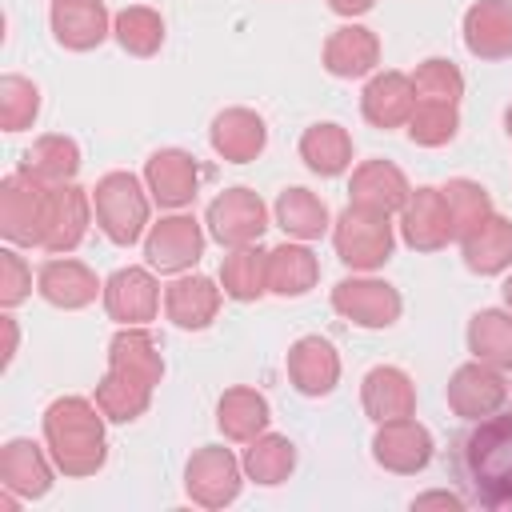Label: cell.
I'll list each match as a JSON object with an SVG mask.
<instances>
[{
    "mask_svg": "<svg viewBox=\"0 0 512 512\" xmlns=\"http://www.w3.org/2000/svg\"><path fill=\"white\" fill-rule=\"evenodd\" d=\"M44 444L64 476H96L108 460L104 440V412L96 400L84 396H60L44 408Z\"/></svg>",
    "mask_w": 512,
    "mask_h": 512,
    "instance_id": "1",
    "label": "cell"
},
{
    "mask_svg": "<svg viewBox=\"0 0 512 512\" xmlns=\"http://www.w3.org/2000/svg\"><path fill=\"white\" fill-rule=\"evenodd\" d=\"M460 472L480 508H512V416H484L460 440Z\"/></svg>",
    "mask_w": 512,
    "mask_h": 512,
    "instance_id": "2",
    "label": "cell"
},
{
    "mask_svg": "<svg viewBox=\"0 0 512 512\" xmlns=\"http://www.w3.org/2000/svg\"><path fill=\"white\" fill-rule=\"evenodd\" d=\"M92 212H96L100 232L112 244L132 248L148 228L152 200H148L144 184L132 172H104L96 180V188H92Z\"/></svg>",
    "mask_w": 512,
    "mask_h": 512,
    "instance_id": "3",
    "label": "cell"
},
{
    "mask_svg": "<svg viewBox=\"0 0 512 512\" xmlns=\"http://www.w3.org/2000/svg\"><path fill=\"white\" fill-rule=\"evenodd\" d=\"M332 248L336 256L352 268V272H376L392 260L396 248V232H392V216L348 204L336 224H332Z\"/></svg>",
    "mask_w": 512,
    "mask_h": 512,
    "instance_id": "4",
    "label": "cell"
},
{
    "mask_svg": "<svg viewBox=\"0 0 512 512\" xmlns=\"http://www.w3.org/2000/svg\"><path fill=\"white\" fill-rule=\"evenodd\" d=\"M52 188L24 176L20 168L0 180V236L20 248H40Z\"/></svg>",
    "mask_w": 512,
    "mask_h": 512,
    "instance_id": "5",
    "label": "cell"
},
{
    "mask_svg": "<svg viewBox=\"0 0 512 512\" xmlns=\"http://www.w3.org/2000/svg\"><path fill=\"white\" fill-rule=\"evenodd\" d=\"M244 484V464L224 448V444H204L188 456L184 468V492L200 508H224L240 496Z\"/></svg>",
    "mask_w": 512,
    "mask_h": 512,
    "instance_id": "6",
    "label": "cell"
},
{
    "mask_svg": "<svg viewBox=\"0 0 512 512\" xmlns=\"http://www.w3.org/2000/svg\"><path fill=\"white\" fill-rule=\"evenodd\" d=\"M208 236L224 248H244L256 244L268 228V208L252 188H224L212 204H208Z\"/></svg>",
    "mask_w": 512,
    "mask_h": 512,
    "instance_id": "7",
    "label": "cell"
},
{
    "mask_svg": "<svg viewBox=\"0 0 512 512\" xmlns=\"http://www.w3.org/2000/svg\"><path fill=\"white\" fill-rule=\"evenodd\" d=\"M204 256V228L196 224V216L172 212L164 220H156L144 236V260L152 272L164 276H180L188 272L196 260Z\"/></svg>",
    "mask_w": 512,
    "mask_h": 512,
    "instance_id": "8",
    "label": "cell"
},
{
    "mask_svg": "<svg viewBox=\"0 0 512 512\" xmlns=\"http://www.w3.org/2000/svg\"><path fill=\"white\" fill-rule=\"evenodd\" d=\"M332 308L356 328H388L400 320V292L376 276H344L332 288Z\"/></svg>",
    "mask_w": 512,
    "mask_h": 512,
    "instance_id": "9",
    "label": "cell"
},
{
    "mask_svg": "<svg viewBox=\"0 0 512 512\" xmlns=\"http://www.w3.org/2000/svg\"><path fill=\"white\" fill-rule=\"evenodd\" d=\"M448 408L460 416V420H484V416H492V412H500L504 408V400H508V380H504V372L500 368H492V364H484V360H468V364H460L456 372H452V380H448Z\"/></svg>",
    "mask_w": 512,
    "mask_h": 512,
    "instance_id": "10",
    "label": "cell"
},
{
    "mask_svg": "<svg viewBox=\"0 0 512 512\" xmlns=\"http://www.w3.org/2000/svg\"><path fill=\"white\" fill-rule=\"evenodd\" d=\"M400 236L416 252H440L448 240H456V224H452L444 188L424 184L408 196V204L400 208Z\"/></svg>",
    "mask_w": 512,
    "mask_h": 512,
    "instance_id": "11",
    "label": "cell"
},
{
    "mask_svg": "<svg viewBox=\"0 0 512 512\" xmlns=\"http://www.w3.org/2000/svg\"><path fill=\"white\" fill-rule=\"evenodd\" d=\"M372 460L380 468L396 472V476H416V472H424L432 464V432L424 424H416L412 416L376 424Z\"/></svg>",
    "mask_w": 512,
    "mask_h": 512,
    "instance_id": "12",
    "label": "cell"
},
{
    "mask_svg": "<svg viewBox=\"0 0 512 512\" xmlns=\"http://www.w3.org/2000/svg\"><path fill=\"white\" fill-rule=\"evenodd\" d=\"M144 184H148V196L160 204V208H184L196 200V188H200V164L192 152L184 148H160L148 156L144 164Z\"/></svg>",
    "mask_w": 512,
    "mask_h": 512,
    "instance_id": "13",
    "label": "cell"
},
{
    "mask_svg": "<svg viewBox=\"0 0 512 512\" xmlns=\"http://www.w3.org/2000/svg\"><path fill=\"white\" fill-rule=\"evenodd\" d=\"M92 224V196L76 184H56L48 196V220H44V240L40 248L52 256H68Z\"/></svg>",
    "mask_w": 512,
    "mask_h": 512,
    "instance_id": "14",
    "label": "cell"
},
{
    "mask_svg": "<svg viewBox=\"0 0 512 512\" xmlns=\"http://www.w3.org/2000/svg\"><path fill=\"white\" fill-rule=\"evenodd\" d=\"M104 312L116 324H148L160 312V284L152 268H116L104 280Z\"/></svg>",
    "mask_w": 512,
    "mask_h": 512,
    "instance_id": "15",
    "label": "cell"
},
{
    "mask_svg": "<svg viewBox=\"0 0 512 512\" xmlns=\"http://www.w3.org/2000/svg\"><path fill=\"white\" fill-rule=\"evenodd\" d=\"M52 456L36 444V440H24V436H16V440H8L4 448H0V488L4 492H12V496H20V500H40V496H48V488H52Z\"/></svg>",
    "mask_w": 512,
    "mask_h": 512,
    "instance_id": "16",
    "label": "cell"
},
{
    "mask_svg": "<svg viewBox=\"0 0 512 512\" xmlns=\"http://www.w3.org/2000/svg\"><path fill=\"white\" fill-rule=\"evenodd\" d=\"M52 36L68 52H92L108 40L112 16L104 0H52Z\"/></svg>",
    "mask_w": 512,
    "mask_h": 512,
    "instance_id": "17",
    "label": "cell"
},
{
    "mask_svg": "<svg viewBox=\"0 0 512 512\" xmlns=\"http://www.w3.org/2000/svg\"><path fill=\"white\" fill-rule=\"evenodd\" d=\"M288 380L300 396H328L340 384V352L324 336H300L288 348Z\"/></svg>",
    "mask_w": 512,
    "mask_h": 512,
    "instance_id": "18",
    "label": "cell"
},
{
    "mask_svg": "<svg viewBox=\"0 0 512 512\" xmlns=\"http://www.w3.org/2000/svg\"><path fill=\"white\" fill-rule=\"evenodd\" d=\"M36 292L52 304V308H64V312H76V308H88L96 296H104V284L96 280V272L80 260H48L40 264L36 272Z\"/></svg>",
    "mask_w": 512,
    "mask_h": 512,
    "instance_id": "19",
    "label": "cell"
},
{
    "mask_svg": "<svg viewBox=\"0 0 512 512\" xmlns=\"http://www.w3.org/2000/svg\"><path fill=\"white\" fill-rule=\"evenodd\" d=\"M412 108H416V84H412V76H404V72H372V80L364 84V92H360V112H364V120L372 124V128H400V124H408V116H412Z\"/></svg>",
    "mask_w": 512,
    "mask_h": 512,
    "instance_id": "20",
    "label": "cell"
},
{
    "mask_svg": "<svg viewBox=\"0 0 512 512\" xmlns=\"http://www.w3.org/2000/svg\"><path fill=\"white\" fill-rule=\"evenodd\" d=\"M460 252L468 272L476 276H500L512 268V220L500 212H488L460 236Z\"/></svg>",
    "mask_w": 512,
    "mask_h": 512,
    "instance_id": "21",
    "label": "cell"
},
{
    "mask_svg": "<svg viewBox=\"0 0 512 512\" xmlns=\"http://www.w3.org/2000/svg\"><path fill=\"white\" fill-rule=\"evenodd\" d=\"M208 140H212V152L228 164H248L264 152L268 144V124L264 116H256L252 108H224L212 128H208Z\"/></svg>",
    "mask_w": 512,
    "mask_h": 512,
    "instance_id": "22",
    "label": "cell"
},
{
    "mask_svg": "<svg viewBox=\"0 0 512 512\" xmlns=\"http://www.w3.org/2000/svg\"><path fill=\"white\" fill-rule=\"evenodd\" d=\"M360 404L368 412L372 424H388V420H404L416 412V384L404 368L380 364L364 376L360 384Z\"/></svg>",
    "mask_w": 512,
    "mask_h": 512,
    "instance_id": "23",
    "label": "cell"
},
{
    "mask_svg": "<svg viewBox=\"0 0 512 512\" xmlns=\"http://www.w3.org/2000/svg\"><path fill=\"white\" fill-rule=\"evenodd\" d=\"M464 48L480 60L512 56V0H476L464 12Z\"/></svg>",
    "mask_w": 512,
    "mask_h": 512,
    "instance_id": "24",
    "label": "cell"
},
{
    "mask_svg": "<svg viewBox=\"0 0 512 512\" xmlns=\"http://www.w3.org/2000/svg\"><path fill=\"white\" fill-rule=\"evenodd\" d=\"M348 196H352V204H360V208H372V212L392 216V212H400V208L408 204L412 188H408V176H404L392 160H364V164H356V172H352Z\"/></svg>",
    "mask_w": 512,
    "mask_h": 512,
    "instance_id": "25",
    "label": "cell"
},
{
    "mask_svg": "<svg viewBox=\"0 0 512 512\" xmlns=\"http://www.w3.org/2000/svg\"><path fill=\"white\" fill-rule=\"evenodd\" d=\"M220 292L224 288H216V280H208V276H176L164 288V312H168V320L176 328L200 332V328H208L216 320Z\"/></svg>",
    "mask_w": 512,
    "mask_h": 512,
    "instance_id": "26",
    "label": "cell"
},
{
    "mask_svg": "<svg viewBox=\"0 0 512 512\" xmlns=\"http://www.w3.org/2000/svg\"><path fill=\"white\" fill-rule=\"evenodd\" d=\"M380 64V40L364 24H344L324 40V68L340 80L372 76Z\"/></svg>",
    "mask_w": 512,
    "mask_h": 512,
    "instance_id": "27",
    "label": "cell"
},
{
    "mask_svg": "<svg viewBox=\"0 0 512 512\" xmlns=\"http://www.w3.org/2000/svg\"><path fill=\"white\" fill-rule=\"evenodd\" d=\"M268 420H272V408L268 400L256 392V388H228L216 404V428L224 432V440L232 444H248L256 440L260 432H268Z\"/></svg>",
    "mask_w": 512,
    "mask_h": 512,
    "instance_id": "28",
    "label": "cell"
},
{
    "mask_svg": "<svg viewBox=\"0 0 512 512\" xmlns=\"http://www.w3.org/2000/svg\"><path fill=\"white\" fill-rule=\"evenodd\" d=\"M20 172L56 188V184H72V176L80 172V148L72 136L48 132L40 140H32V148L20 156Z\"/></svg>",
    "mask_w": 512,
    "mask_h": 512,
    "instance_id": "29",
    "label": "cell"
},
{
    "mask_svg": "<svg viewBox=\"0 0 512 512\" xmlns=\"http://www.w3.org/2000/svg\"><path fill=\"white\" fill-rule=\"evenodd\" d=\"M108 368L140 376L152 388L164 380V356H160L156 340L144 332V324H120V332L108 344Z\"/></svg>",
    "mask_w": 512,
    "mask_h": 512,
    "instance_id": "30",
    "label": "cell"
},
{
    "mask_svg": "<svg viewBox=\"0 0 512 512\" xmlns=\"http://www.w3.org/2000/svg\"><path fill=\"white\" fill-rule=\"evenodd\" d=\"M320 280V260L312 256V248L300 244H276L268 252V292L276 296H308Z\"/></svg>",
    "mask_w": 512,
    "mask_h": 512,
    "instance_id": "31",
    "label": "cell"
},
{
    "mask_svg": "<svg viewBox=\"0 0 512 512\" xmlns=\"http://www.w3.org/2000/svg\"><path fill=\"white\" fill-rule=\"evenodd\" d=\"M300 160L316 176H344L352 168V136H348V128H340L332 120L304 128V136H300Z\"/></svg>",
    "mask_w": 512,
    "mask_h": 512,
    "instance_id": "32",
    "label": "cell"
},
{
    "mask_svg": "<svg viewBox=\"0 0 512 512\" xmlns=\"http://www.w3.org/2000/svg\"><path fill=\"white\" fill-rule=\"evenodd\" d=\"M468 352L500 372L512 368V308H480L468 320Z\"/></svg>",
    "mask_w": 512,
    "mask_h": 512,
    "instance_id": "33",
    "label": "cell"
},
{
    "mask_svg": "<svg viewBox=\"0 0 512 512\" xmlns=\"http://www.w3.org/2000/svg\"><path fill=\"white\" fill-rule=\"evenodd\" d=\"M276 224L284 228V236H292V240H320L328 228H332V220H328V204L316 196V192H308V188H284L280 196H276Z\"/></svg>",
    "mask_w": 512,
    "mask_h": 512,
    "instance_id": "34",
    "label": "cell"
},
{
    "mask_svg": "<svg viewBox=\"0 0 512 512\" xmlns=\"http://www.w3.org/2000/svg\"><path fill=\"white\" fill-rule=\"evenodd\" d=\"M152 404V384H144L140 376H128L120 368H108L96 384V408L104 412V420L128 424L136 416H144Z\"/></svg>",
    "mask_w": 512,
    "mask_h": 512,
    "instance_id": "35",
    "label": "cell"
},
{
    "mask_svg": "<svg viewBox=\"0 0 512 512\" xmlns=\"http://www.w3.org/2000/svg\"><path fill=\"white\" fill-rule=\"evenodd\" d=\"M240 464H244V476L248 480L264 484V488H276L296 468V444L288 436H280V432H260L256 440H248Z\"/></svg>",
    "mask_w": 512,
    "mask_h": 512,
    "instance_id": "36",
    "label": "cell"
},
{
    "mask_svg": "<svg viewBox=\"0 0 512 512\" xmlns=\"http://www.w3.org/2000/svg\"><path fill=\"white\" fill-rule=\"evenodd\" d=\"M220 288L224 296L248 304V300H260L268 292V252L244 244V248H232L220 264Z\"/></svg>",
    "mask_w": 512,
    "mask_h": 512,
    "instance_id": "37",
    "label": "cell"
},
{
    "mask_svg": "<svg viewBox=\"0 0 512 512\" xmlns=\"http://www.w3.org/2000/svg\"><path fill=\"white\" fill-rule=\"evenodd\" d=\"M112 36L116 44L128 52V56H156L160 44H164V20L156 8L148 4H132V8H120L112 16Z\"/></svg>",
    "mask_w": 512,
    "mask_h": 512,
    "instance_id": "38",
    "label": "cell"
},
{
    "mask_svg": "<svg viewBox=\"0 0 512 512\" xmlns=\"http://www.w3.org/2000/svg\"><path fill=\"white\" fill-rule=\"evenodd\" d=\"M412 84H416V100H428V104H456L464 96V76L444 56H428L424 64H416Z\"/></svg>",
    "mask_w": 512,
    "mask_h": 512,
    "instance_id": "39",
    "label": "cell"
},
{
    "mask_svg": "<svg viewBox=\"0 0 512 512\" xmlns=\"http://www.w3.org/2000/svg\"><path fill=\"white\" fill-rule=\"evenodd\" d=\"M40 116V88L28 76L8 72L0 80V128L4 132H24Z\"/></svg>",
    "mask_w": 512,
    "mask_h": 512,
    "instance_id": "40",
    "label": "cell"
},
{
    "mask_svg": "<svg viewBox=\"0 0 512 512\" xmlns=\"http://www.w3.org/2000/svg\"><path fill=\"white\" fill-rule=\"evenodd\" d=\"M456 128H460L456 104H428V100H416V108H412V116H408V136H412V144H420V148H440V144H448V140L456 136Z\"/></svg>",
    "mask_w": 512,
    "mask_h": 512,
    "instance_id": "41",
    "label": "cell"
},
{
    "mask_svg": "<svg viewBox=\"0 0 512 512\" xmlns=\"http://www.w3.org/2000/svg\"><path fill=\"white\" fill-rule=\"evenodd\" d=\"M444 200H448V208H452V224H456V240L476 224V220H484L488 212H492V200H488V192L476 184V180H448L444 184Z\"/></svg>",
    "mask_w": 512,
    "mask_h": 512,
    "instance_id": "42",
    "label": "cell"
},
{
    "mask_svg": "<svg viewBox=\"0 0 512 512\" xmlns=\"http://www.w3.org/2000/svg\"><path fill=\"white\" fill-rule=\"evenodd\" d=\"M28 296H32V268L24 264V256L16 248H4L0 252V304L16 308Z\"/></svg>",
    "mask_w": 512,
    "mask_h": 512,
    "instance_id": "43",
    "label": "cell"
},
{
    "mask_svg": "<svg viewBox=\"0 0 512 512\" xmlns=\"http://www.w3.org/2000/svg\"><path fill=\"white\" fill-rule=\"evenodd\" d=\"M412 508H464V496L456 492H424L412 500Z\"/></svg>",
    "mask_w": 512,
    "mask_h": 512,
    "instance_id": "44",
    "label": "cell"
},
{
    "mask_svg": "<svg viewBox=\"0 0 512 512\" xmlns=\"http://www.w3.org/2000/svg\"><path fill=\"white\" fill-rule=\"evenodd\" d=\"M328 8H332L336 16H364V12L376 8V0H328Z\"/></svg>",
    "mask_w": 512,
    "mask_h": 512,
    "instance_id": "45",
    "label": "cell"
},
{
    "mask_svg": "<svg viewBox=\"0 0 512 512\" xmlns=\"http://www.w3.org/2000/svg\"><path fill=\"white\" fill-rule=\"evenodd\" d=\"M0 324H4V364H12V356H16V320L0 316Z\"/></svg>",
    "mask_w": 512,
    "mask_h": 512,
    "instance_id": "46",
    "label": "cell"
},
{
    "mask_svg": "<svg viewBox=\"0 0 512 512\" xmlns=\"http://www.w3.org/2000/svg\"><path fill=\"white\" fill-rule=\"evenodd\" d=\"M500 292H504V304H508V308H512V276H508V280H504V288H500Z\"/></svg>",
    "mask_w": 512,
    "mask_h": 512,
    "instance_id": "47",
    "label": "cell"
},
{
    "mask_svg": "<svg viewBox=\"0 0 512 512\" xmlns=\"http://www.w3.org/2000/svg\"><path fill=\"white\" fill-rule=\"evenodd\" d=\"M504 132L512 136V104H508V112H504Z\"/></svg>",
    "mask_w": 512,
    "mask_h": 512,
    "instance_id": "48",
    "label": "cell"
},
{
    "mask_svg": "<svg viewBox=\"0 0 512 512\" xmlns=\"http://www.w3.org/2000/svg\"><path fill=\"white\" fill-rule=\"evenodd\" d=\"M508 396H512V384H508Z\"/></svg>",
    "mask_w": 512,
    "mask_h": 512,
    "instance_id": "49",
    "label": "cell"
}]
</instances>
